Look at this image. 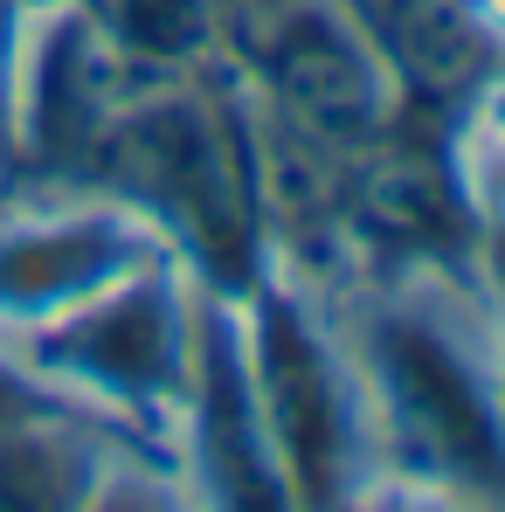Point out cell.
<instances>
[{
  "label": "cell",
  "mask_w": 505,
  "mask_h": 512,
  "mask_svg": "<svg viewBox=\"0 0 505 512\" xmlns=\"http://www.w3.org/2000/svg\"><path fill=\"white\" fill-rule=\"evenodd\" d=\"M367 423L360 506H505V298L478 256L319 284Z\"/></svg>",
  "instance_id": "obj_1"
},
{
  "label": "cell",
  "mask_w": 505,
  "mask_h": 512,
  "mask_svg": "<svg viewBox=\"0 0 505 512\" xmlns=\"http://www.w3.org/2000/svg\"><path fill=\"white\" fill-rule=\"evenodd\" d=\"M84 180L125 201L208 291L236 298L270 270L263 132L229 56L187 77H146L97 139Z\"/></svg>",
  "instance_id": "obj_2"
},
{
  "label": "cell",
  "mask_w": 505,
  "mask_h": 512,
  "mask_svg": "<svg viewBox=\"0 0 505 512\" xmlns=\"http://www.w3.org/2000/svg\"><path fill=\"white\" fill-rule=\"evenodd\" d=\"M201 305H208V284H194L187 263L146 256L139 270L111 277L84 305L56 312L49 326L7 340L0 353L56 409L173 464V429H180L187 374H194Z\"/></svg>",
  "instance_id": "obj_3"
},
{
  "label": "cell",
  "mask_w": 505,
  "mask_h": 512,
  "mask_svg": "<svg viewBox=\"0 0 505 512\" xmlns=\"http://www.w3.org/2000/svg\"><path fill=\"white\" fill-rule=\"evenodd\" d=\"M229 70L256 111L263 153L326 173H346L416 97L339 0H263L236 14Z\"/></svg>",
  "instance_id": "obj_4"
},
{
  "label": "cell",
  "mask_w": 505,
  "mask_h": 512,
  "mask_svg": "<svg viewBox=\"0 0 505 512\" xmlns=\"http://www.w3.org/2000/svg\"><path fill=\"white\" fill-rule=\"evenodd\" d=\"M236 319H243L256 416H263L277 478H284V506H360L367 499V423H360L353 360H346L326 291L291 270H263L250 291H236Z\"/></svg>",
  "instance_id": "obj_5"
},
{
  "label": "cell",
  "mask_w": 505,
  "mask_h": 512,
  "mask_svg": "<svg viewBox=\"0 0 505 512\" xmlns=\"http://www.w3.org/2000/svg\"><path fill=\"white\" fill-rule=\"evenodd\" d=\"M146 84L84 14V0H28L0 97V180H84L97 139Z\"/></svg>",
  "instance_id": "obj_6"
},
{
  "label": "cell",
  "mask_w": 505,
  "mask_h": 512,
  "mask_svg": "<svg viewBox=\"0 0 505 512\" xmlns=\"http://www.w3.org/2000/svg\"><path fill=\"white\" fill-rule=\"evenodd\" d=\"M167 256L160 236L90 180H0V346Z\"/></svg>",
  "instance_id": "obj_7"
},
{
  "label": "cell",
  "mask_w": 505,
  "mask_h": 512,
  "mask_svg": "<svg viewBox=\"0 0 505 512\" xmlns=\"http://www.w3.org/2000/svg\"><path fill=\"white\" fill-rule=\"evenodd\" d=\"M173 464H180L187 506L291 512L263 416H256L243 319H236L229 291H208V305H201V340H194V374H187V402H180V429H173Z\"/></svg>",
  "instance_id": "obj_8"
},
{
  "label": "cell",
  "mask_w": 505,
  "mask_h": 512,
  "mask_svg": "<svg viewBox=\"0 0 505 512\" xmlns=\"http://www.w3.org/2000/svg\"><path fill=\"white\" fill-rule=\"evenodd\" d=\"M125 436L84 423L56 402L0 423V512H70L97 506L111 450Z\"/></svg>",
  "instance_id": "obj_9"
},
{
  "label": "cell",
  "mask_w": 505,
  "mask_h": 512,
  "mask_svg": "<svg viewBox=\"0 0 505 512\" xmlns=\"http://www.w3.org/2000/svg\"><path fill=\"white\" fill-rule=\"evenodd\" d=\"M367 42L388 56V70L429 104H457L492 70V42L471 21V0H339Z\"/></svg>",
  "instance_id": "obj_10"
},
{
  "label": "cell",
  "mask_w": 505,
  "mask_h": 512,
  "mask_svg": "<svg viewBox=\"0 0 505 512\" xmlns=\"http://www.w3.org/2000/svg\"><path fill=\"white\" fill-rule=\"evenodd\" d=\"M84 14L139 77H187L229 56V21L215 0H84Z\"/></svg>",
  "instance_id": "obj_11"
},
{
  "label": "cell",
  "mask_w": 505,
  "mask_h": 512,
  "mask_svg": "<svg viewBox=\"0 0 505 512\" xmlns=\"http://www.w3.org/2000/svg\"><path fill=\"white\" fill-rule=\"evenodd\" d=\"M28 0H0V97H7V70H14V42H21Z\"/></svg>",
  "instance_id": "obj_12"
},
{
  "label": "cell",
  "mask_w": 505,
  "mask_h": 512,
  "mask_svg": "<svg viewBox=\"0 0 505 512\" xmlns=\"http://www.w3.org/2000/svg\"><path fill=\"white\" fill-rule=\"evenodd\" d=\"M471 21H478V35L505 56V0H471Z\"/></svg>",
  "instance_id": "obj_13"
},
{
  "label": "cell",
  "mask_w": 505,
  "mask_h": 512,
  "mask_svg": "<svg viewBox=\"0 0 505 512\" xmlns=\"http://www.w3.org/2000/svg\"><path fill=\"white\" fill-rule=\"evenodd\" d=\"M222 7V21H236V14H250V7H263V0H215Z\"/></svg>",
  "instance_id": "obj_14"
}]
</instances>
